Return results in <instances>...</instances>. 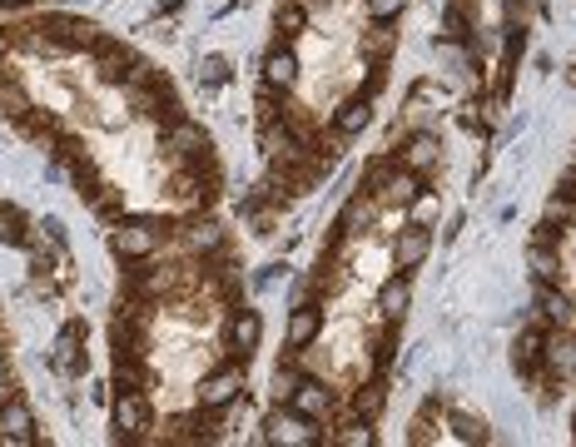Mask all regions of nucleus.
Masks as SVG:
<instances>
[{
	"label": "nucleus",
	"instance_id": "f257e3e1",
	"mask_svg": "<svg viewBox=\"0 0 576 447\" xmlns=\"http://www.w3.org/2000/svg\"><path fill=\"white\" fill-rule=\"evenodd\" d=\"M164 149H174V159L184 164V169H194V174H214V135L199 125V120H169L164 130Z\"/></svg>",
	"mask_w": 576,
	"mask_h": 447
},
{
	"label": "nucleus",
	"instance_id": "f03ea898",
	"mask_svg": "<svg viewBox=\"0 0 576 447\" xmlns=\"http://www.w3.org/2000/svg\"><path fill=\"white\" fill-rule=\"evenodd\" d=\"M239 393H244V363L229 358L224 368H209V373H204V383H199V408H204V413H224V408L239 403Z\"/></svg>",
	"mask_w": 576,
	"mask_h": 447
},
{
	"label": "nucleus",
	"instance_id": "7ed1b4c3",
	"mask_svg": "<svg viewBox=\"0 0 576 447\" xmlns=\"http://www.w3.org/2000/svg\"><path fill=\"white\" fill-rule=\"evenodd\" d=\"M259 443H293V447H313L323 443V433H318V423H308V418H298L293 408H274L269 413V423H264V433H259Z\"/></svg>",
	"mask_w": 576,
	"mask_h": 447
},
{
	"label": "nucleus",
	"instance_id": "20e7f679",
	"mask_svg": "<svg viewBox=\"0 0 576 447\" xmlns=\"http://www.w3.org/2000/svg\"><path fill=\"white\" fill-rule=\"evenodd\" d=\"M159 224H149V219H140V224H120V229H110V249L120 254V259H130V264H140V259H154L159 254Z\"/></svg>",
	"mask_w": 576,
	"mask_h": 447
},
{
	"label": "nucleus",
	"instance_id": "39448f33",
	"mask_svg": "<svg viewBox=\"0 0 576 447\" xmlns=\"http://www.w3.org/2000/svg\"><path fill=\"white\" fill-rule=\"evenodd\" d=\"M288 408H293L298 418H308V423H328V413H333V388L308 373V378H298V383L288 388Z\"/></svg>",
	"mask_w": 576,
	"mask_h": 447
},
{
	"label": "nucleus",
	"instance_id": "423d86ee",
	"mask_svg": "<svg viewBox=\"0 0 576 447\" xmlns=\"http://www.w3.org/2000/svg\"><path fill=\"white\" fill-rule=\"evenodd\" d=\"M318 333H323V308H318V298H303L284 323V348L288 353H298V348L308 353L318 343Z\"/></svg>",
	"mask_w": 576,
	"mask_h": 447
},
{
	"label": "nucleus",
	"instance_id": "0eeeda50",
	"mask_svg": "<svg viewBox=\"0 0 576 447\" xmlns=\"http://www.w3.org/2000/svg\"><path fill=\"white\" fill-rule=\"evenodd\" d=\"M110 423H115L120 438H144V428H149V398H144V388H120V398L110 403Z\"/></svg>",
	"mask_w": 576,
	"mask_h": 447
},
{
	"label": "nucleus",
	"instance_id": "6e6552de",
	"mask_svg": "<svg viewBox=\"0 0 576 447\" xmlns=\"http://www.w3.org/2000/svg\"><path fill=\"white\" fill-rule=\"evenodd\" d=\"M80 338H85V323H65V328L55 333V343H50V368H55L60 378H80V373H85V348H80Z\"/></svg>",
	"mask_w": 576,
	"mask_h": 447
},
{
	"label": "nucleus",
	"instance_id": "1a4fd4ad",
	"mask_svg": "<svg viewBox=\"0 0 576 447\" xmlns=\"http://www.w3.org/2000/svg\"><path fill=\"white\" fill-rule=\"evenodd\" d=\"M259 338H264V318H259V308H234V318H229V338H224L229 358H239V363L254 358Z\"/></svg>",
	"mask_w": 576,
	"mask_h": 447
},
{
	"label": "nucleus",
	"instance_id": "9d476101",
	"mask_svg": "<svg viewBox=\"0 0 576 447\" xmlns=\"http://www.w3.org/2000/svg\"><path fill=\"white\" fill-rule=\"evenodd\" d=\"M35 413H30V403L20 398V393H10V398H0V443H30L35 433Z\"/></svg>",
	"mask_w": 576,
	"mask_h": 447
},
{
	"label": "nucleus",
	"instance_id": "9b49d317",
	"mask_svg": "<svg viewBox=\"0 0 576 447\" xmlns=\"http://www.w3.org/2000/svg\"><path fill=\"white\" fill-rule=\"evenodd\" d=\"M179 284V264H144V269H130V289L135 298H164L169 289Z\"/></svg>",
	"mask_w": 576,
	"mask_h": 447
},
{
	"label": "nucleus",
	"instance_id": "f8f14e48",
	"mask_svg": "<svg viewBox=\"0 0 576 447\" xmlns=\"http://www.w3.org/2000/svg\"><path fill=\"white\" fill-rule=\"evenodd\" d=\"M437 159H442V145H437V135H432V130L408 135V145L398 149V164H403V169H413V174H423V179L437 169Z\"/></svg>",
	"mask_w": 576,
	"mask_h": 447
},
{
	"label": "nucleus",
	"instance_id": "ddd939ff",
	"mask_svg": "<svg viewBox=\"0 0 576 447\" xmlns=\"http://www.w3.org/2000/svg\"><path fill=\"white\" fill-rule=\"evenodd\" d=\"M542 358H547V333L537 323H527L517 333V343H512V363H517L522 378H532V373H542Z\"/></svg>",
	"mask_w": 576,
	"mask_h": 447
},
{
	"label": "nucleus",
	"instance_id": "4468645a",
	"mask_svg": "<svg viewBox=\"0 0 576 447\" xmlns=\"http://www.w3.org/2000/svg\"><path fill=\"white\" fill-rule=\"evenodd\" d=\"M368 125H373V100H368V95H353V100H343V105L333 110V130H338V140H358Z\"/></svg>",
	"mask_w": 576,
	"mask_h": 447
},
{
	"label": "nucleus",
	"instance_id": "2eb2a0df",
	"mask_svg": "<svg viewBox=\"0 0 576 447\" xmlns=\"http://www.w3.org/2000/svg\"><path fill=\"white\" fill-rule=\"evenodd\" d=\"M408 308H413V279H408V274H393V279L378 289V313H383L388 323H403Z\"/></svg>",
	"mask_w": 576,
	"mask_h": 447
},
{
	"label": "nucleus",
	"instance_id": "dca6fc26",
	"mask_svg": "<svg viewBox=\"0 0 576 447\" xmlns=\"http://www.w3.org/2000/svg\"><path fill=\"white\" fill-rule=\"evenodd\" d=\"M264 85H274V90H284V95L298 85V55L288 50L284 40L264 55Z\"/></svg>",
	"mask_w": 576,
	"mask_h": 447
},
{
	"label": "nucleus",
	"instance_id": "f3484780",
	"mask_svg": "<svg viewBox=\"0 0 576 447\" xmlns=\"http://www.w3.org/2000/svg\"><path fill=\"white\" fill-rule=\"evenodd\" d=\"M527 264H532V279H537V284H562V259H557L552 239H532V244H527Z\"/></svg>",
	"mask_w": 576,
	"mask_h": 447
},
{
	"label": "nucleus",
	"instance_id": "a211bd4d",
	"mask_svg": "<svg viewBox=\"0 0 576 447\" xmlns=\"http://www.w3.org/2000/svg\"><path fill=\"white\" fill-rule=\"evenodd\" d=\"M542 368H547L552 378L576 373V333H557V338H547V358H542Z\"/></svg>",
	"mask_w": 576,
	"mask_h": 447
},
{
	"label": "nucleus",
	"instance_id": "6ab92c4d",
	"mask_svg": "<svg viewBox=\"0 0 576 447\" xmlns=\"http://www.w3.org/2000/svg\"><path fill=\"white\" fill-rule=\"evenodd\" d=\"M393 254H398V264H403L408 274H413V269H423V264H428V254H432V234L408 224V234L398 239V249H393Z\"/></svg>",
	"mask_w": 576,
	"mask_h": 447
},
{
	"label": "nucleus",
	"instance_id": "aec40b11",
	"mask_svg": "<svg viewBox=\"0 0 576 447\" xmlns=\"http://www.w3.org/2000/svg\"><path fill=\"white\" fill-rule=\"evenodd\" d=\"M184 244H189L194 254H209V259L229 249V239H224V229H219L214 219H199V224H189V229H184Z\"/></svg>",
	"mask_w": 576,
	"mask_h": 447
},
{
	"label": "nucleus",
	"instance_id": "412c9836",
	"mask_svg": "<svg viewBox=\"0 0 576 447\" xmlns=\"http://www.w3.org/2000/svg\"><path fill=\"white\" fill-rule=\"evenodd\" d=\"M418 189H423V174H413V169H403V164H398V169L383 179L378 199H388V204H403V209H408V199H413Z\"/></svg>",
	"mask_w": 576,
	"mask_h": 447
},
{
	"label": "nucleus",
	"instance_id": "4be33fe9",
	"mask_svg": "<svg viewBox=\"0 0 576 447\" xmlns=\"http://www.w3.org/2000/svg\"><path fill=\"white\" fill-rule=\"evenodd\" d=\"M437 214H442V199H437L432 189H418V194L408 199V209H403V219H408L413 229H432Z\"/></svg>",
	"mask_w": 576,
	"mask_h": 447
},
{
	"label": "nucleus",
	"instance_id": "5701e85b",
	"mask_svg": "<svg viewBox=\"0 0 576 447\" xmlns=\"http://www.w3.org/2000/svg\"><path fill=\"white\" fill-rule=\"evenodd\" d=\"M542 224H547V229H557V234H562V229H572V224H576V194H562V189H557V194L547 199V209H542Z\"/></svg>",
	"mask_w": 576,
	"mask_h": 447
},
{
	"label": "nucleus",
	"instance_id": "b1692460",
	"mask_svg": "<svg viewBox=\"0 0 576 447\" xmlns=\"http://www.w3.org/2000/svg\"><path fill=\"white\" fill-rule=\"evenodd\" d=\"M398 50V30L393 25H373L368 35H363V55L368 60H378V65H388V55Z\"/></svg>",
	"mask_w": 576,
	"mask_h": 447
},
{
	"label": "nucleus",
	"instance_id": "393cba45",
	"mask_svg": "<svg viewBox=\"0 0 576 447\" xmlns=\"http://www.w3.org/2000/svg\"><path fill=\"white\" fill-rule=\"evenodd\" d=\"M537 298H542V313H547V323L567 328V318H572V298L557 294V284H537Z\"/></svg>",
	"mask_w": 576,
	"mask_h": 447
},
{
	"label": "nucleus",
	"instance_id": "a878e982",
	"mask_svg": "<svg viewBox=\"0 0 576 447\" xmlns=\"http://www.w3.org/2000/svg\"><path fill=\"white\" fill-rule=\"evenodd\" d=\"M447 428H452L462 443H487V428H482L472 413H462L457 403H447Z\"/></svg>",
	"mask_w": 576,
	"mask_h": 447
},
{
	"label": "nucleus",
	"instance_id": "bb28decb",
	"mask_svg": "<svg viewBox=\"0 0 576 447\" xmlns=\"http://www.w3.org/2000/svg\"><path fill=\"white\" fill-rule=\"evenodd\" d=\"M353 413H358V418H368V423L383 413V383H378V378H373V383H363V388L353 393Z\"/></svg>",
	"mask_w": 576,
	"mask_h": 447
},
{
	"label": "nucleus",
	"instance_id": "cd10ccee",
	"mask_svg": "<svg viewBox=\"0 0 576 447\" xmlns=\"http://www.w3.org/2000/svg\"><path fill=\"white\" fill-rule=\"evenodd\" d=\"M403 10H408V0H363V15H368V25H393Z\"/></svg>",
	"mask_w": 576,
	"mask_h": 447
},
{
	"label": "nucleus",
	"instance_id": "c85d7f7f",
	"mask_svg": "<svg viewBox=\"0 0 576 447\" xmlns=\"http://www.w3.org/2000/svg\"><path fill=\"white\" fill-rule=\"evenodd\" d=\"M442 30H447L452 40H467V35H472V20H467V10H462V0H452V5L442 10Z\"/></svg>",
	"mask_w": 576,
	"mask_h": 447
},
{
	"label": "nucleus",
	"instance_id": "c756f323",
	"mask_svg": "<svg viewBox=\"0 0 576 447\" xmlns=\"http://www.w3.org/2000/svg\"><path fill=\"white\" fill-rule=\"evenodd\" d=\"M303 25H308V10H303V5H279V15H274V30H279V35H298V30H303Z\"/></svg>",
	"mask_w": 576,
	"mask_h": 447
},
{
	"label": "nucleus",
	"instance_id": "7c9ffc66",
	"mask_svg": "<svg viewBox=\"0 0 576 447\" xmlns=\"http://www.w3.org/2000/svg\"><path fill=\"white\" fill-rule=\"evenodd\" d=\"M229 75H234V65H229L224 55H209V60L199 65V80H204V85H229Z\"/></svg>",
	"mask_w": 576,
	"mask_h": 447
},
{
	"label": "nucleus",
	"instance_id": "2f4dec72",
	"mask_svg": "<svg viewBox=\"0 0 576 447\" xmlns=\"http://www.w3.org/2000/svg\"><path fill=\"white\" fill-rule=\"evenodd\" d=\"M338 443H348V447H368V443H378V433L373 428H363V423H353L348 433H333Z\"/></svg>",
	"mask_w": 576,
	"mask_h": 447
},
{
	"label": "nucleus",
	"instance_id": "473e14b6",
	"mask_svg": "<svg viewBox=\"0 0 576 447\" xmlns=\"http://www.w3.org/2000/svg\"><path fill=\"white\" fill-rule=\"evenodd\" d=\"M284 274H288V264H284V259H274V264H264V269H259V279H254V289H269V284H279Z\"/></svg>",
	"mask_w": 576,
	"mask_h": 447
},
{
	"label": "nucleus",
	"instance_id": "72a5a7b5",
	"mask_svg": "<svg viewBox=\"0 0 576 447\" xmlns=\"http://www.w3.org/2000/svg\"><path fill=\"white\" fill-rule=\"evenodd\" d=\"M10 393H15V388H10V363L0 358V398H10Z\"/></svg>",
	"mask_w": 576,
	"mask_h": 447
},
{
	"label": "nucleus",
	"instance_id": "f704fd0d",
	"mask_svg": "<svg viewBox=\"0 0 576 447\" xmlns=\"http://www.w3.org/2000/svg\"><path fill=\"white\" fill-rule=\"evenodd\" d=\"M5 55H10V40L0 35V70H5Z\"/></svg>",
	"mask_w": 576,
	"mask_h": 447
},
{
	"label": "nucleus",
	"instance_id": "c9c22d12",
	"mask_svg": "<svg viewBox=\"0 0 576 447\" xmlns=\"http://www.w3.org/2000/svg\"><path fill=\"white\" fill-rule=\"evenodd\" d=\"M572 428H576V413H572Z\"/></svg>",
	"mask_w": 576,
	"mask_h": 447
}]
</instances>
